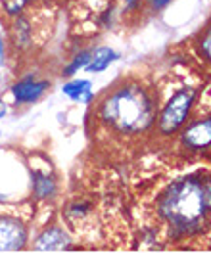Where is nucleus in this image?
I'll return each instance as SVG.
<instances>
[{
	"label": "nucleus",
	"mask_w": 211,
	"mask_h": 253,
	"mask_svg": "<svg viewBox=\"0 0 211 253\" xmlns=\"http://www.w3.org/2000/svg\"><path fill=\"white\" fill-rule=\"evenodd\" d=\"M158 211L175 234L200 232L211 211V176H186L173 182L162 194Z\"/></svg>",
	"instance_id": "f257e3e1"
},
{
	"label": "nucleus",
	"mask_w": 211,
	"mask_h": 253,
	"mask_svg": "<svg viewBox=\"0 0 211 253\" xmlns=\"http://www.w3.org/2000/svg\"><path fill=\"white\" fill-rule=\"evenodd\" d=\"M100 117L108 126L123 134H138L152 126L156 106L144 86L123 83L104 98L100 104Z\"/></svg>",
	"instance_id": "f03ea898"
},
{
	"label": "nucleus",
	"mask_w": 211,
	"mask_h": 253,
	"mask_svg": "<svg viewBox=\"0 0 211 253\" xmlns=\"http://www.w3.org/2000/svg\"><path fill=\"white\" fill-rule=\"evenodd\" d=\"M194 98L196 92L192 88H182L167 102L160 115V130L163 134H173L182 126L194 104Z\"/></svg>",
	"instance_id": "7ed1b4c3"
},
{
	"label": "nucleus",
	"mask_w": 211,
	"mask_h": 253,
	"mask_svg": "<svg viewBox=\"0 0 211 253\" xmlns=\"http://www.w3.org/2000/svg\"><path fill=\"white\" fill-rule=\"evenodd\" d=\"M27 244V228L23 222L0 217V252H17Z\"/></svg>",
	"instance_id": "20e7f679"
},
{
	"label": "nucleus",
	"mask_w": 211,
	"mask_h": 253,
	"mask_svg": "<svg viewBox=\"0 0 211 253\" xmlns=\"http://www.w3.org/2000/svg\"><path fill=\"white\" fill-rule=\"evenodd\" d=\"M182 142L192 150H202L211 146V117L200 119L186 126L182 132Z\"/></svg>",
	"instance_id": "39448f33"
},
{
	"label": "nucleus",
	"mask_w": 211,
	"mask_h": 253,
	"mask_svg": "<svg viewBox=\"0 0 211 253\" xmlns=\"http://www.w3.org/2000/svg\"><path fill=\"white\" fill-rule=\"evenodd\" d=\"M50 83L48 81H35L33 77L17 81L12 86V94L16 98V102L19 104H27V102H35L41 96L48 90Z\"/></svg>",
	"instance_id": "423d86ee"
},
{
	"label": "nucleus",
	"mask_w": 211,
	"mask_h": 253,
	"mask_svg": "<svg viewBox=\"0 0 211 253\" xmlns=\"http://www.w3.org/2000/svg\"><path fill=\"white\" fill-rule=\"evenodd\" d=\"M33 248L37 252H62V250L71 248V238L67 236L62 228L52 226V228L44 230L41 236L37 238Z\"/></svg>",
	"instance_id": "0eeeda50"
},
{
	"label": "nucleus",
	"mask_w": 211,
	"mask_h": 253,
	"mask_svg": "<svg viewBox=\"0 0 211 253\" xmlns=\"http://www.w3.org/2000/svg\"><path fill=\"white\" fill-rule=\"evenodd\" d=\"M33 178V192L39 200H46V198H52L56 194V180L52 174L41 173V171H35L31 174Z\"/></svg>",
	"instance_id": "6e6552de"
},
{
	"label": "nucleus",
	"mask_w": 211,
	"mask_h": 253,
	"mask_svg": "<svg viewBox=\"0 0 211 253\" xmlns=\"http://www.w3.org/2000/svg\"><path fill=\"white\" fill-rule=\"evenodd\" d=\"M64 94L69 96L71 100H81V102H90L92 98V88H90V81L81 79V81H71L64 84Z\"/></svg>",
	"instance_id": "1a4fd4ad"
},
{
	"label": "nucleus",
	"mask_w": 211,
	"mask_h": 253,
	"mask_svg": "<svg viewBox=\"0 0 211 253\" xmlns=\"http://www.w3.org/2000/svg\"><path fill=\"white\" fill-rule=\"evenodd\" d=\"M115 60H117V54H115L114 50H110V48H100V50L94 52V56L90 58L86 69L92 71V73H98V71H104V69L112 62H115Z\"/></svg>",
	"instance_id": "9d476101"
},
{
	"label": "nucleus",
	"mask_w": 211,
	"mask_h": 253,
	"mask_svg": "<svg viewBox=\"0 0 211 253\" xmlns=\"http://www.w3.org/2000/svg\"><path fill=\"white\" fill-rule=\"evenodd\" d=\"M14 31H16L17 44L19 46H27L29 41H31V27H29V23L19 17V19H16V23H14Z\"/></svg>",
	"instance_id": "9b49d317"
},
{
	"label": "nucleus",
	"mask_w": 211,
	"mask_h": 253,
	"mask_svg": "<svg viewBox=\"0 0 211 253\" xmlns=\"http://www.w3.org/2000/svg\"><path fill=\"white\" fill-rule=\"evenodd\" d=\"M90 58H92L90 52H79V54L71 60V63L64 69V75L65 77H71L75 71H79V69H83V67H86L88 62H90Z\"/></svg>",
	"instance_id": "f8f14e48"
},
{
	"label": "nucleus",
	"mask_w": 211,
	"mask_h": 253,
	"mask_svg": "<svg viewBox=\"0 0 211 253\" xmlns=\"http://www.w3.org/2000/svg\"><path fill=\"white\" fill-rule=\"evenodd\" d=\"M29 0H4V10L10 14V16H17L25 6H27Z\"/></svg>",
	"instance_id": "ddd939ff"
},
{
	"label": "nucleus",
	"mask_w": 211,
	"mask_h": 253,
	"mask_svg": "<svg viewBox=\"0 0 211 253\" xmlns=\"http://www.w3.org/2000/svg\"><path fill=\"white\" fill-rule=\"evenodd\" d=\"M202 52L206 54V58L211 62V27L204 33V39H202Z\"/></svg>",
	"instance_id": "4468645a"
},
{
	"label": "nucleus",
	"mask_w": 211,
	"mask_h": 253,
	"mask_svg": "<svg viewBox=\"0 0 211 253\" xmlns=\"http://www.w3.org/2000/svg\"><path fill=\"white\" fill-rule=\"evenodd\" d=\"M169 2H171V0H150V6H152L154 10H162Z\"/></svg>",
	"instance_id": "2eb2a0df"
},
{
	"label": "nucleus",
	"mask_w": 211,
	"mask_h": 253,
	"mask_svg": "<svg viewBox=\"0 0 211 253\" xmlns=\"http://www.w3.org/2000/svg\"><path fill=\"white\" fill-rule=\"evenodd\" d=\"M123 2H125L127 10H134V8H138V4H140V0H123Z\"/></svg>",
	"instance_id": "dca6fc26"
},
{
	"label": "nucleus",
	"mask_w": 211,
	"mask_h": 253,
	"mask_svg": "<svg viewBox=\"0 0 211 253\" xmlns=\"http://www.w3.org/2000/svg\"><path fill=\"white\" fill-rule=\"evenodd\" d=\"M4 115H6V106L0 102V117H4Z\"/></svg>",
	"instance_id": "f3484780"
},
{
	"label": "nucleus",
	"mask_w": 211,
	"mask_h": 253,
	"mask_svg": "<svg viewBox=\"0 0 211 253\" xmlns=\"http://www.w3.org/2000/svg\"><path fill=\"white\" fill-rule=\"evenodd\" d=\"M0 56H2V41H0Z\"/></svg>",
	"instance_id": "a211bd4d"
}]
</instances>
